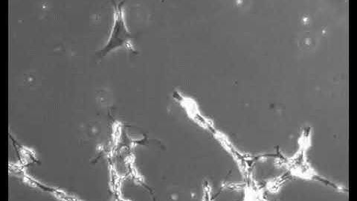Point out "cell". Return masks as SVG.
Masks as SVG:
<instances>
[{
    "label": "cell",
    "mask_w": 357,
    "mask_h": 201,
    "mask_svg": "<svg viewBox=\"0 0 357 201\" xmlns=\"http://www.w3.org/2000/svg\"><path fill=\"white\" fill-rule=\"evenodd\" d=\"M131 35L126 27L124 15H123L122 6L120 5L116 8L113 30L107 46L100 52V56L123 47H127L131 50Z\"/></svg>",
    "instance_id": "6da1fadb"
}]
</instances>
